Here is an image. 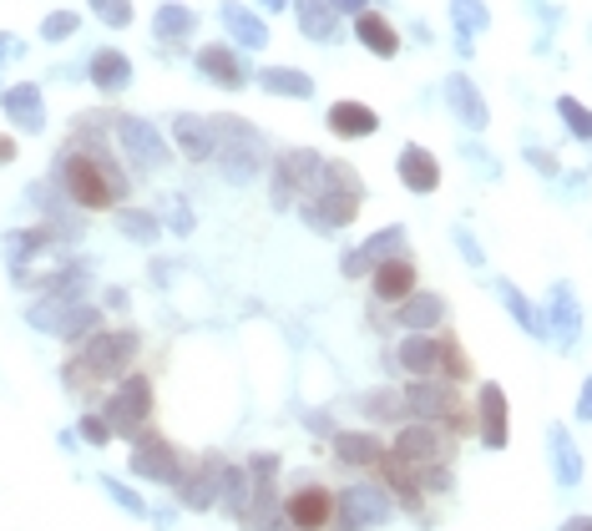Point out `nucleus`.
I'll return each instance as SVG.
<instances>
[{"mask_svg":"<svg viewBox=\"0 0 592 531\" xmlns=\"http://www.w3.org/2000/svg\"><path fill=\"white\" fill-rule=\"evenodd\" d=\"M106 132H112L106 117H77L66 147L52 162V183L61 187L81 212H117L122 198L132 193V183H127V173H122V162H117V152H112V142H106Z\"/></svg>","mask_w":592,"mask_h":531,"instance_id":"1","label":"nucleus"},{"mask_svg":"<svg viewBox=\"0 0 592 531\" xmlns=\"http://www.w3.org/2000/svg\"><path fill=\"white\" fill-rule=\"evenodd\" d=\"M137 355H143V334L137 330H96L92 339H81L77 349H71V359L61 365V385L66 395L77 400H92L96 390L117 385L122 374H132V365H137Z\"/></svg>","mask_w":592,"mask_h":531,"instance_id":"2","label":"nucleus"},{"mask_svg":"<svg viewBox=\"0 0 592 531\" xmlns=\"http://www.w3.org/2000/svg\"><path fill=\"white\" fill-rule=\"evenodd\" d=\"M360 208H365V177L355 173V162L325 158V168H319V183L304 193V203L294 212L304 218V228H309V233L329 239V233H340V228L355 223Z\"/></svg>","mask_w":592,"mask_h":531,"instance_id":"3","label":"nucleus"},{"mask_svg":"<svg viewBox=\"0 0 592 531\" xmlns=\"http://www.w3.org/2000/svg\"><path fill=\"white\" fill-rule=\"evenodd\" d=\"M390 455L421 476L425 496L446 492V486H451V461H456V436H451L446 425L406 420L400 430H395V440H390Z\"/></svg>","mask_w":592,"mask_h":531,"instance_id":"4","label":"nucleus"},{"mask_svg":"<svg viewBox=\"0 0 592 531\" xmlns=\"http://www.w3.org/2000/svg\"><path fill=\"white\" fill-rule=\"evenodd\" d=\"M208 122H213V137H218V158L213 162H218L224 183L234 187L253 183L263 173V162H269V137L243 117H208Z\"/></svg>","mask_w":592,"mask_h":531,"instance_id":"5","label":"nucleus"},{"mask_svg":"<svg viewBox=\"0 0 592 531\" xmlns=\"http://www.w3.org/2000/svg\"><path fill=\"white\" fill-rule=\"evenodd\" d=\"M102 415H106V425H112L122 440L147 436V430H152V415H158V385H152L143 370L122 374L117 385L106 390Z\"/></svg>","mask_w":592,"mask_h":531,"instance_id":"6","label":"nucleus"},{"mask_svg":"<svg viewBox=\"0 0 592 531\" xmlns=\"http://www.w3.org/2000/svg\"><path fill=\"white\" fill-rule=\"evenodd\" d=\"M319 168H325V158H319L315 147H284L269 162V208L274 212L299 208L304 193L319 183Z\"/></svg>","mask_w":592,"mask_h":531,"instance_id":"7","label":"nucleus"},{"mask_svg":"<svg viewBox=\"0 0 592 531\" xmlns=\"http://www.w3.org/2000/svg\"><path fill=\"white\" fill-rule=\"evenodd\" d=\"M112 137H117L122 158H127L137 173H162V168L172 162V137L162 132L158 122L117 112V117H112Z\"/></svg>","mask_w":592,"mask_h":531,"instance_id":"8","label":"nucleus"},{"mask_svg":"<svg viewBox=\"0 0 592 531\" xmlns=\"http://www.w3.org/2000/svg\"><path fill=\"white\" fill-rule=\"evenodd\" d=\"M446 355H451V334H400L385 349V365L406 380H446Z\"/></svg>","mask_w":592,"mask_h":531,"instance_id":"9","label":"nucleus"},{"mask_svg":"<svg viewBox=\"0 0 592 531\" xmlns=\"http://www.w3.org/2000/svg\"><path fill=\"white\" fill-rule=\"evenodd\" d=\"M395 517V496L380 481H350L334 492V531H375Z\"/></svg>","mask_w":592,"mask_h":531,"instance_id":"10","label":"nucleus"},{"mask_svg":"<svg viewBox=\"0 0 592 531\" xmlns=\"http://www.w3.org/2000/svg\"><path fill=\"white\" fill-rule=\"evenodd\" d=\"M406 405H410V420H431V425H446L451 436H460L466 425L476 430V420H466V405H460V390L451 380H410L406 385Z\"/></svg>","mask_w":592,"mask_h":531,"instance_id":"11","label":"nucleus"},{"mask_svg":"<svg viewBox=\"0 0 592 531\" xmlns=\"http://www.w3.org/2000/svg\"><path fill=\"white\" fill-rule=\"evenodd\" d=\"M187 451L183 446H172L168 436H158V430H147V436L132 440V455H127V471L137 481H158V486H178V481L187 476Z\"/></svg>","mask_w":592,"mask_h":531,"instance_id":"12","label":"nucleus"},{"mask_svg":"<svg viewBox=\"0 0 592 531\" xmlns=\"http://www.w3.org/2000/svg\"><path fill=\"white\" fill-rule=\"evenodd\" d=\"M193 67L203 81H213L218 92H243L259 71L249 67V51H238L234 41H213V46H197Z\"/></svg>","mask_w":592,"mask_h":531,"instance_id":"13","label":"nucleus"},{"mask_svg":"<svg viewBox=\"0 0 592 531\" xmlns=\"http://www.w3.org/2000/svg\"><path fill=\"white\" fill-rule=\"evenodd\" d=\"M278 517H284L289 531H329L334 527V492L319 486V481H299V486L284 496Z\"/></svg>","mask_w":592,"mask_h":531,"instance_id":"14","label":"nucleus"},{"mask_svg":"<svg viewBox=\"0 0 592 531\" xmlns=\"http://www.w3.org/2000/svg\"><path fill=\"white\" fill-rule=\"evenodd\" d=\"M224 471H228L224 451L197 455V461L187 465V476L178 481V501H183V511H213V506H218V492H224Z\"/></svg>","mask_w":592,"mask_h":531,"instance_id":"15","label":"nucleus"},{"mask_svg":"<svg viewBox=\"0 0 592 531\" xmlns=\"http://www.w3.org/2000/svg\"><path fill=\"white\" fill-rule=\"evenodd\" d=\"M390 258H406V228H400V223L380 228V233H369L360 249H344L340 274H344V279H369V274H375L380 264H390Z\"/></svg>","mask_w":592,"mask_h":531,"instance_id":"16","label":"nucleus"},{"mask_svg":"<svg viewBox=\"0 0 592 531\" xmlns=\"http://www.w3.org/2000/svg\"><path fill=\"white\" fill-rule=\"evenodd\" d=\"M542 319H547V339H553L562 355H572L582 339L578 289H572V284H553V289H547V304H542Z\"/></svg>","mask_w":592,"mask_h":531,"instance_id":"17","label":"nucleus"},{"mask_svg":"<svg viewBox=\"0 0 592 531\" xmlns=\"http://www.w3.org/2000/svg\"><path fill=\"white\" fill-rule=\"evenodd\" d=\"M476 436L487 451H506V440H512V405H506V390L497 380L476 390Z\"/></svg>","mask_w":592,"mask_h":531,"instance_id":"18","label":"nucleus"},{"mask_svg":"<svg viewBox=\"0 0 592 531\" xmlns=\"http://www.w3.org/2000/svg\"><path fill=\"white\" fill-rule=\"evenodd\" d=\"M278 461L274 451H253L249 455V476H253V511H249V531H263L269 521L278 517Z\"/></svg>","mask_w":592,"mask_h":531,"instance_id":"19","label":"nucleus"},{"mask_svg":"<svg viewBox=\"0 0 592 531\" xmlns=\"http://www.w3.org/2000/svg\"><path fill=\"white\" fill-rule=\"evenodd\" d=\"M0 112L11 122L15 132H46V92H41L36 81H15V86H0Z\"/></svg>","mask_w":592,"mask_h":531,"instance_id":"20","label":"nucleus"},{"mask_svg":"<svg viewBox=\"0 0 592 531\" xmlns=\"http://www.w3.org/2000/svg\"><path fill=\"white\" fill-rule=\"evenodd\" d=\"M421 289V268L410 264V253L406 258H390V264H380L375 274H369V299L385 309H395L400 299H410V293Z\"/></svg>","mask_w":592,"mask_h":531,"instance_id":"21","label":"nucleus"},{"mask_svg":"<svg viewBox=\"0 0 592 531\" xmlns=\"http://www.w3.org/2000/svg\"><path fill=\"white\" fill-rule=\"evenodd\" d=\"M395 177H400V187H410L415 198H425V193L441 187V158L421 142H406L400 158H395Z\"/></svg>","mask_w":592,"mask_h":531,"instance_id":"22","label":"nucleus"},{"mask_svg":"<svg viewBox=\"0 0 592 531\" xmlns=\"http://www.w3.org/2000/svg\"><path fill=\"white\" fill-rule=\"evenodd\" d=\"M325 127H329V137H340V142H360V137L380 132V112L355 102V96H344V102H334L325 112Z\"/></svg>","mask_w":592,"mask_h":531,"instance_id":"23","label":"nucleus"},{"mask_svg":"<svg viewBox=\"0 0 592 531\" xmlns=\"http://www.w3.org/2000/svg\"><path fill=\"white\" fill-rule=\"evenodd\" d=\"M390 446L380 436H369V430H334V461L344 471H380Z\"/></svg>","mask_w":592,"mask_h":531,"instance_id":"24","label":"nucleus"},{"mask_svg":"<svg viewBox=\"0 0 592 531\" xmlns=\"http://www.w3.org/2000/svg\"><path fill=\"white\" fill-rule=\"evenodd\" d=\"M395 324L406 334H435L441 324H446V299L435 289H415L410 299H400L395 304Z\"/></svg>","mask_w":592,"mask_h":531,"instance_id":"25","label":"nucleus"},{"mask_svg":"<svg viewBox=\"0 0 592 531\" xmlns=\"http://www.w3.org/2000/svg\"><path fill=\"white\" fill-rule=\"evenodd\" d=\"M218 21H224L228 41H234L238 51H263V46H269V26H263V15L253 11V5L224 0V5H218Z\"/></svg>","mask_w":592,"mask_h":531,"instance_id":"26","label":"nucleus"},{"mask_svg":"<svg viewBox=\"0 0 592 531\" xmlns=\"http://www.w3.org/2000/svg\"><path fill=\"white\" fill-rule=\"evenodd\" d=\"M172 147H178L187 162H213V158H218V137H213V122H208V117H193V112L172 117Z\"/></svg>","mask_w":592,"mask_h":531,"instance_id":"27","label":"nucleus"},{"mask_svg":"<svg viewBox=\"0 0 592 531\" xmlns=\"http://www.w3.org/2000/svg\"><path fill=\"white\" fill-rule=\"evenodd\" d=\"M446 102H451V112H456L460 127H471V132H481V127L491 122L487 96L476 92V81L466 77V71H451V77H446Z\"/></svg>","mask_w":592,"mask_h":531,"instance_id":"28","label":"nucleus"},{"mask_svg":"<svg viewBox=\"0 0 592 531\" xmlns=\"http://www.w3.org/2000/svg\"><path fill=\"white\" fill-rule=\"evenodd\" d=\"M218 511H224L228 521H238V527H249V511H253V476H249V461H243V465L228 461L224 492H218Z\"/></svg>","mask_w":592,"mask_h":531,"instance_id":"29","label":"nucleus"},{"mask_svg":"<svg viewBox=\"0 0 592 531\" xmlns=\"http://www.w3.org/2000/svg\"><path fill=\"white\" fill-rule=\"evenodd\" d=\"M87 81H92L102 96H117L132 86V56L117 51V46H106V51L92 56V67H87Z\"/></svg>","mask_w":592,"mask_h":531,"instance_id":"30","label":"nucleus"},{"mask_svg":"<svg viewBox=\"0 0 592 531\" xmlns=\"http://www.w3.org/2000/svg\"><path fill=\"white\" fill-rule=\"evenodd\" d=\"M294 15H299L304 41H319V46H334L344 36L340 31V11L329 0H294Z\"/></svg>","mask_w":592,"mask_h":531,"instance_id":"31","label":"nucleus"},{"mask_svg":"<svg viewBox=\"0 0 592 531\" xmlns=\"http://www.w3.org/2000/svg\"><path fill=\"white\" fill-rule=\"evenodd\" d=\"M547 455H553L557 486H578L582 481V451H578V440H572L567 425H547Z\"/></svg>","mask_w":592,"mask_h":531,"instance_id":"32","label":"nucleus"},{"mask_svg":"<svg viewBox=\"0 0 592 531\" xmlns=\"http://www.w3.org/2000/svg\"><path fill=\"white\" fill-rule=\"evenodd\" d=\"M355 36H360V46H365L369 56H380V61L400 56V31H395L380 11H360L355 15Z\"/></svg>","mask_w":592,"mask_h":531,"instance_id":"33","label":"nucleus"},{"mask_svg":"<svg viewBox=\"0 0 592 531\" xmlns=\"http://www.w3.org/2000/svg\"><path fill=\"white\" fill-rule=\"evenodd\" d=\"M269 96H294V102H309L315 96V77L299 67H259V77H253Z\"/></svg>","mask_w":592,"mask_h":531,"instance_id":"34","label":"nucleus"},{"mask_svg":"<svg viewBox=\"0 0 592 531\" xmlns=\"http://www.w3.org/2000/svg\"><path fill=\"white\" fill-rule=\"evenodd\" d=\"M112 228H117L127 243H143V249H147V243L162 239V228H168V223H162L152 208H127V203H122V208L112 212Z\"/></svg>","mask_w":592,"mask_h":531,"instance_id":"35","label":"nucleus"},{"mask_svg":"<svg viewBox=\"0 0 592 531\" xmlns=\"http://www.w3.org/2000/svg\"><path fill=\"white\" fill-rule=\"evenodd\" d=\"M497 299L506 304V314L522 324V334H532V339H547V319H542V309L526 299L522 289H516L512 279H497Z\"/></svg>","mask_w":592,"mask_h":531,"instance_id":"36","label":"nucleus"},{"mask_svg":"<svg viewBox=\"0 0 592 531\" xmlns=\"http://www.w3.org/2000/svg\"><path fill=\"white\" fill-rule=\"evenodd\" d=\"M360 411L369 415V420H380V425H406L410 420V405H406V390H369L365 400H360Z\"/></svg>","mask_w":592,"mask_h":531,"instance_id":"37","label":"nucleus"},{"mask_svg":"<svg viewBox=\"0 0 592 531\" xmlns=\"http://www.w3.org/2000/svg\"><path fill=\"white\" fill-rule=\"evenodd\" d=\"M152 31H158V41H187L197 31V11H193V5H178V0H168V5H158V11H152Z\"/></svg>","mask_w":592,"mask_h":531,"instance_id":"38","label":"nucleus"},{"mask_svg":"<svg viewBox=\"0 0 592 531\" xmlns=\"http://www.w3.org/2000/svg\"><path fill=\"white\" fill-rule=\"evenodd\" d=\"M451 21H456L460 41H471L491 26V11H487V0H451Z\"/></svg>","mask_w":592,"mask_h":531,"instance_id":"39","label":"nucleus"},{"mask_svg":"<svg viewBox=\"0 0 592 531\" xmlns=\"http://www.w3.org/2000/svg\"><path fill=\"white\" fill-rule=\"evenodd\" d=\"M557 117H562V127L578 137V142H592V106H582L578 96H562V102H557Z\"/></svg>","mask_w":592,"mask_h":531,"instance_id":"40","label":"nucleus"},{"mask_svg":"<svg viewBox=\"0 0 592 531\" xmlns=\"http://www.w3.org/2000/svg\"><path fill=\"white\" fill-rule=\"evenodd\" d=\"M102 492L112 496V501H117L122 511H127V517H137V521H143V517H152V511H147V501H143V496H137V492H132L127 481H117V476H102Z\"/></svg>","mask_w":592,"mask_h":531,"instance_id":"41","label":"nucleus"},{"mask_svg":"<svg viewBox=\"0 0 592 531\" xmlns=\"http://www.w3.org/2000/svg\"><path fill=\"white\" fill-rule=\"evenodd\" d=\"M77 430H81V440H87V446H112V440H117V430L106 425L102 411H87V415L77 420Z\"/></svg>","mask_w":592,"mask_h":531,"instance_id":"42","label":"nucleus"},{"mask_svg":"<svg viewBox=\"0 0 592 531\" xmlns=\"http://www.w3.org/2000/svg\"><path fill=\"white\" fill-rule=\"evenodd\" d=\"M87 5H92V11H96V21H102V26H132V15H137V11H132V0H87Z\"/></svg>","mask_w":592,"mask_h":531,"instance_id":"43","label":"nucleus"},{"mask_svg":"<svg viewBox=\"0 0 592 531\" xmlns=\"http://www.w3.org/2000/svg\"><path fill=\"white\" fill-rule=\"evenodd\" d=\"M81 31V15L77 11H52L46 21H41V41H66Z\"/></svg>","mask_w":592,"mask_h":531,"instance_id":"44","label":"nucleus"},{"mask_svg":"<svg viewBox=\"0 0 592 531\" xmlns=\"http://www.w3.org/2000/svg\"><path fill=\"white\" fill-rule=\"evenodd\" d=\"M451 233H456V249H460V258H466V264L471 268H487V253H481V243L471 239V228H451Z\"/></svg>","mask_w":592,"mask_h":531,"instance_id":"45","label":"nucleus"},{"mask_svg":"<svg viewBox=\"0 0 592 531\" xmlns=\"http://www.w3.org/2000/svg\"><path fill=\"white\" fill-rule=\"evenodd\" d=\"M102 309H106V314H127V309H132V293L122 289V284H112V289L102 293Z\"/></svg>","mask_w":592,"mask_h":531,"instance_id":"46","label":"nucleus"},{"mask_svg":"<svg viewBox=\"0 0 592 531\" xmlns=\"http://www.w3.org/2000/svg\"><path fill=\"white\" fill-rule=\"evenodd\" d=\"M526 162H532V168H537V173L557 177V158H553V152H542V147H526Z\"/></svg>","mask_w":592,"mask_h":531,"instance_id":"47","label":"nucleus"},{"mask_svg":"<svg viewBox=\"0 0 592 531\" xmlns=\"http://www.w3.org/2000/svg\"><path fill=\"white\" fill-rule=\"evenodd\" d=\"M460 152H466V162H476V168H481V173H487V177H497V162H491V158H487V152H481V147H476V142H466V147H460Z\"/></svg>","mask_w":592,"mask_h":531,"instance_id":"48","label":"nucleus"},{"mask_svg":"<svg viewBox=\"0 0 592 531\" xmlns=\"http://www.w3.org/2000/svg\"><path fill=\"white\" fill-rule=\"evenodd\" d=\"M172 233H193V212H187V203H172Z\"/></svg>","mask_w":592,"mask_h":531,"instance_id":"49","label":"nucleus"},{"mask_svg":"<svg viewBox=\"0 0 592 531\" xmlns=\"http://www.w3.org/2000/svg\"><path fill=\"white\" fill-rule=\"evenodd\" d=\"M304 425H309L315 436H334V420H329V415H319V411H309V415H304Z\"/></svg>","mask_w":592,"mask_h":531,"instance_id":"50","label":"nucleus"},{"mask_svg":"<svg viewBox=\"0 0 592 531\" xmlns=\"http://www.w3.org/2000/svg\"><path fill=\"white\" fill-rule=\"evenodd\" d=\"M578 420H592V374L582 380V390H578Z\"/></svg>","mask_w":592,"mask_h":531,"instance_id":"51","label":"nucleus"},{"mask_svg":"<svg viewBox=\"0 0 592 531\" xmlns=\"http://www.w3.org/2000/svg\"><path fill=\"white\" fill-rule=\"evenodd\" d=\"M15 158H21V147H15V137H11V132H0V168H11Z\"/></svg>","mask_w":592,"mask_h":531,"instance_id":"52","label":"nucleus"},{"mask_svg":"<svg viewBox=\"0 0 592 531\" xmlns=\"http://www.w3.org/2000/svg\"><path fill=\"white\" fill-rule=\"evenodd\" d=\"M329 5H334L340 15H350V21H355L360 11H369V0H329Z\"/></svg>","mask_w":592,"mask_h":531,"instance_id":"53","label":"nucleus"},{"mask_svg":"<svg viewBox=\"0 0 592 531\" xmlns=\"http://www.w3.org/2000/svg\"><path fill=\"white\" fill-rule=\"evenodd\" d=\"M11 56H21V41L0 31V71H5V61H11Z\"/></svg>","mask_w":592,"mask_h":531,"instance_id":"54","label":"nucleus"},{"mask_svg":"<svg viewBox=\"0 0 592 531\" xmlns=\"http://www.w3.org/2000/svg\"><path fill=\"white\" fill-rule=\"evenodd\" d=\"M557 531H592V517H567Z\"/></svg>","mask_w":592,"mask_h":531,"instance_id":"55","label":"nucleus"},{"mask_svg":"<svg viewBox=\"0 0 592 531\" xmlns=\"http://www.w3.org/2000/svg\"><path fill=\"white\" fill-rule=\"evenodd\" d=\"M259 5H263V11H269V15H274V11H284L289 0H259Z\"/></svg>","mask_w":592,"mask_h":531,"instance_id":"56","label":"nucleus"}]
</instances>
